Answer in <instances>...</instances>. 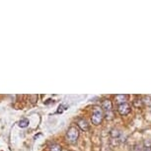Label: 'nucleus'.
I'll use <instances>...</instances> for the list:
<instances>
[{
  "label": "nucleus",
  "mask_w": 151,
  "mask_h": 151,
  "mask_svg": "<svg viewBox=\"0 0 151 151\" xmlns=\"http://www.w3.org/2000/svg\"><path fill=\"white\" fill-rule=\"evenodd\" d=\"M66 141L70 144H75L77 142V139L79 137V128L77 126H70L66 131Z\"/></svg>",
  "instance_id": "obj_1"
},
{
  "label": "nucleus",
  "mask_w": 151,
  "mask_h": 151,
  "mask_svg": "<svg viewBox=\"0 0 151 151\" xmlns=\"http://www.w3.org/2000/svg\"><path fill=\"white\" fill-rule=\"evenodd\" d=\"M103 119H104V111L100 107H96L93 110V113H92L91 116L92 123L95 125H99L103 121Z\"/></svg>",
  "instance_id": "obj_2"
},
{
  "label": "nucleus",
  "mask_w": 151,
  "mask_h": 151,
  "mask_svg": "<svg viewBox=\"0 0 151 151\" xmlns=\"http://www.w3.org/2000/svg\"><path fill=\"white\" fill-rule=\"evenodd\" d=\"M131 109H130V105L128 103H125V104H121L118 106V112L121 116L125 117L128 116V114L130 113Z\"/></svg>",
  "instance_id": "obj_3"
},
{
  "label": "nucleus",
  "mask_w": 151,
  "mask_h": 151,
  "mask_svg": "<svg viewBox=\"0 0 151 151\" xmlns=\"http://www.w3.org/2000/svg\"><path fill=\"white\" fill-rule=\"evenodd\" d=\"M77 126H78V128H80V130L83 131H88L90 128L89 123L83 118H80L77 120Z\"/></svg>",
  "instance_id": "obj_4"
},
{
  "label": "nucleus",
  "mask_w": 151,
  "mask_h": 151,
  "mask_svg": "<svg viewBox=\"0 0 151 151\" xmlns=\"http://www.w3.org/2000/svg\"><path fill=\"white\" fill-rule=\"evenodd\" d=\"M101 108L104 112H111V111H113V103H112L111 100L105 99L102 101Z\"/></svg>",
  "instance_id": "obj_5"
},
{
  "label": "nucleus",
  "mask_w": 151,
  "mask_h": 151,
  "mask_svg": "<svg viewBox=\"0 0 151 151\" xmlns=\"http://www.w3.org/2000/svg\"><path fill=\"white\" fill-rule=\"evenodd\" d=\"M110 136H111L113 140L123 141V140H121V137H123V133H121L119 130H112L111 132H110Z\"/></svg>",
  "instance_id": "obj_6"
},
{
  "label": "nucleus",
  "mask_w": 151,
  "mask_h": 151,
  "mask_svg": "<svg viewBox=\"0 0 151 151\" xmlns=\"http://www.w3.org/2000/svg\"><path fill=\"white\" fill-rule=\"evenodd\" d=\"M128 96L125 94H119V95H116L115 96V100H116V103L119 105L121 104H125L126 103V101H128Z\"/></svg>",
  "instance_id": "obj_7"
},
{
  "label": "nucleus",
  "mask_w": 151,
  "mask_h": 151,
  "mask_svg": "<svg viewBox=\"0 0 151 151\" xmlns=\"http://www.w3.org/2000/svg\"><path fill=\"white\" fill-rule=\"evenodd\" d=\"M29 123H29L28 119H22V120H20V121L18 123V125L22 128H25L29 125Z\"/></svg>",
  "instance_id": "obj_8"
},
{
  "label": "nucleus",
  "mask_w": 151,
  "mask_h": 151,
  "mask_svg": "<svg viewBox=\"0 0 151 151\" xmlns=\"http://www.w3.org/2000/svg\"><path fill=\"white\" fill-rule=\"evenodd\" d=\"M50 151H62V148L57 143H53L50 146Z\"/></svg>",
  "instance_id": "obj_9"
},
{
  "label": "nucleus",
  "mask_w": 151,
  "mask_h": 151,
  "mask_svg": "<svg viewBox=\"0 0 151 151\" xmlns=\"http://www.w3.org/2000/svg\"><path fill=\"white\" fill-rule=\"evenodd\" d=\"M104 118L108 121H112L114 119V112H104Z\"/></svg>",
  "instance_id": "obj_10"
},
{
  "label": "nucleus",
  "mask_w": 151,
  "mask_h": 151,
  "mask_svg": "<svg viewBox=\"0 0 151 151\" xmlns=\"http://www.w3.org/2000/svg\"><path fill=\"white\" fill-rule=\"evenodd\" d=\"M142 101H143V103H145L147 106H149V107L151 106V97H149V96L144 97V99H143Z\"/></svg>",
  "instance_id": "obj_11"
},
{
  "label": "nucleus",
  "mask_w": 151,
  "mask_h": 151,
  "mask_svg": "<svg viewBox=\"0 0 151 151\" xmlns=\"http://www.w3.org/2000/svg\"><path fill=\"white\" fill-rule=\"evenodd\" d=\"M30 99H31V102L33 104H35L37 101H38V95H31L30 96Z\"/></svg>",
  "instance_id": "obj_12"
},
{
  "label": "nucleus",
  "mask_w": 151,
  "mask_h": 151,
  "mask_svg": "<svg viewBox=\"0 0 151 151\" xmlns=\"http://www.w3.org/2000/svg\"><path fill=\"white\" fill-rule=\"evenodd\" d=\"M63 111H64V107H63L62 105H60V106L58 107V110H57V114H59V113L61 114Z\"/></svg>",
  "instance_id": "obj_13"
},
{
  "label": "nucleus",
  "mask_w": 151,
  "mask_h": 151,
  "mask_svg": "<svg viewBox=\"0 0 151 151\" xmlns=\"http://www.w3.org/2000/svg\"><path fill=\"white\" fill-rule=\"evenodd\" d=\"M142 151H151V147H144Z\"/></svg>",
  "instance_id": "obj_14"
}]
</instances>
